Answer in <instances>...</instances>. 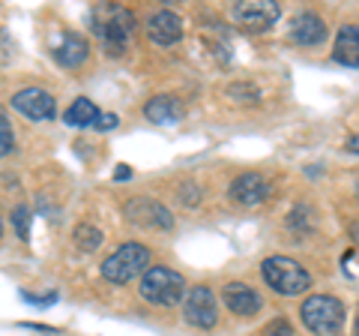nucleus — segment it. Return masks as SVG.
<instances>
[{
    "instance_id": "nucleus-1",
    "label": "nucleus",
    "mask_w": 359,
    "mask_h": 336,
    "mask_svg": "<svg viewBox=\"0 0 359 336\" xmlns=\"http://www.w3.org/2000/svg\"><path fill=\"white\" fill-rule=\"evenodd\" d=\"M93 30L105 42V54L123 58L135 37V15L126 6H99L93 13Z\"/></svg>"
},
{
    "instance_id": "nucleus-2",
    "label": "nucleus",
    "mask_w": 359,
    "mask_h": 336,
    "mask_svg": "<svg viewBox=\"0 0 359 336\" xmlns=\"http://www.w3.org/2000/svg\"><path fill=\"white\" fill-rule=\"evenodd\" d=\"M261 273H264V283L285 297L302 295V291H309V285H311L309 271L299 261L287 259V255H269V259H264Z\"/></svg>"
},
{
    "instance_id": "nucleus-3",
    "label": "nucleus",
    "mask_w": 359,
    "mask_h": 336,
    "mask_svg": "<svg viewBox=\"0 0 359 336\" xmlns=\"http://www.w3.org/2000/svg\"><path fill=\"white\" fill-rule=\"evenodd\" d=\"M147 267H150V250L129 240V243H120L117 250L102 261V276L114 285H126V283H132V279L144 276Z\"/></svg>"
},
{
    "instance_id": "nucleus-4",
    "label": "nucleus",
    "mask_w": 359,
    "mask_h": 336,
    "mask_svg": "<svg viewBox=\"0 0 359 336\" xmlns=\"http://www.w3.org/2000/svg\"><path fill=\"white\" fill-rule=\"evenodd\" d=\"M299 316H302V324H306L314 336H332L341 330L347 309L341 300L332 295H311L306 304H302Z\"/></svg>"
},
{
    "instance_id": "nucleus-5",
    "label": "nucleus",
    "mask_w": 359,
    "mask_h": 336,
    "mask_svg": "<svg viewBox=\"0 0 359 336\" xmlns=\"http://www.w3.org/2000/svg\"><path fill=\"white\" fill-rule=\"evenodd\" d=\"M186 295V279L171 267H147L141 276V297L156 306H177Z\"/></svg>"
},
{
    "instance_id": "nucleus-6",
    "label": "nucleus",
    "mask_w": 359,
    "mask_h": 336,
    "mask_svg": "<svg viewBox=\"0 0 359 336\" xmlns=\"http://www.w3.org/2000/svg\"><path fill=\"white\" fill-rule=\"evenodd\" d=\"M183 318L198 330H212L219 321V306H216V295L207 285H195L186 288L183 295Z\"/></svg>"
},
{
    "instance_id": "nucleus-7",
    "label": "nucleus",
    "mask_w": 359,
    "mask_h": 336,
    "mask_svg": "<svg viewBox=\"0 0 359 336\" xmlns=\"http://www.w3.org/2000/svg\"><path fill=\"white\" fill-rule=\"evenodd\" d=\"M123 214H126V219L132 226H141V228H159V231L174 228L171 210L150 195H138V198L126 201V205H123Z\"/></svg>"
},
{
    "instance_id": "nucleus-8",
    "label": "nucleus",
    "mask_w": 359,
    "mask_h": 336,
    "mask_svg": "<svg viewBox=\"0 0 359 336\" xmlns=\"http://www.w3.org/2000/svg\"><path fill=\"white\" fill-rule=\"evenodd\" d=\"M282 15L276 0H240L233 6V21L243 27V30H252V33H264L269 30Z\"/></svg>"
},
{
    "instance_id": "nucleus-9",
    "label": "nucleus",
    "mask_w": 359,
    "mask_h": 336,
    "mask_svg": "<svg viewBox=\"0 0 359 336\" xmlns=\"http://www.w3.org/2000/svg\"><path fill=\"white\" fill-rule=\"evenodd\" d=\"M13 108L21 111L27 120H51L57 115L54 96L48 91H42V87H25V91H18L13 96Z\"/></svg>"
},
{
    "instance_id": "nucleus-10",
    "label": "nucleus",
    "mask_w": 359,
    "mask_h": 336,
    "mask_svg": "<svg viewBox=\"0 0 359 336\" xmlns=\"http://www.w3.org/2000/svg\"><path fill=\"white\" fill-rule=\"evenodd\" d=\"M228 195H231V201H237V205H243V207H257L273 195V186L266 183L264 174L249 172V174H240L237 181L231 183Z\"/></svg>"
},
{
    "instance_id": "nucleus-11",
    "label": "nucleus",
    "mask_w": 359,
    "mask_h": 336,
    "mask_svg": "<svg viewBox=\"0 0 359 336\" xmlns=\"http://www.w3.org/2000/svg\"><path fill=\"white\" fill-rule=\"evenodd\" d=\"M222 300H224V306H228L233 316H243V318L257 316L261 306H264L261 295H257L252 285H243V283H228V285H224Z\"/></svg>"
},
{
    "instance_id": "nucleus-12",
    "label": "nucleus",
    "mask_w": 359,
    "mask_h": 336,
    "mask_svg": "<svg viewBox=\"0 0 359 336\" xmlns=\"http://www.w3.org/2000/svg\"><path fill=\"white\" fill-rule=\"evenodd\" d=\"M147 37L156 46H174V42L183 39V21H180V15H174L171 9H162V13L150 15Z\"/></svg>"
},
{
    "instance_id": "nucleus-13",
    "label": "nucleus",
    "mask_w": 359,
    "mask_h": 336,
    "mask_svg": "<svg viewBox=\"0 0 359 336\" xmlns=\"http://www.w3.org/2000/svg\"><path fill=\"white\" fill-rule=\"evenodd\" d=\"M327 21H323L318 13H299L294 18V30H290V37L299 46H320L323 39H327Z\"/></svg>"
},
{
    "instance_id": "nucleus-14",
    "label": "nucleus",
    "mask_w": 359,
    "mask_h": 336,
    "mask_svg": "<svg viewBox=\"0 0 359 336\" xmlns=\"http://www.w3.org/2000/svg\"><path fill=\"white\" fill-rule=\"evenodd\" d=\"M87 58H90V46L81 33H63L60 46L54 49V60L66 66V70H78Z\"/></svg>"
},
{
    "instance_id": "nucleus-15",
    "label": "nucleus",
    "mask_w": 359,
    "mask_h": 336,
    "mask_svg": "<svg viewBox=\"0 0 359 336\" xmlns=\"http://www.w3.org/2000/svg\"><path fill=\"white\" fill-rule=\"evenodd\" d=\"M144 117H147L150 123H162V127H168V123H177L180 117H183V105H180L177 96H153L147 105H144Z\"/></svg>"
},
{
    "instance_id": "nucleus-16",
    "label": "nucleus",
    "mask_w": 359,
    "mask_h": 336,
    "mask_svg": "<svg viewBox=\"0 0 359 336\" xmlns=\"http://www.w3.org/2000/svg\"><path fill=\"white\" fill-rule=\"evenodd\" d=\"M332 58H335V63L351 66V70H356V66H359V27L356 25H344L339 30Z\"/></svg>"
},
{
    "instance_id": "nucleus-17",
    "label": "nucleus",
    "mask_w": 359,
    "mask_h": 336,
    "mask_svg": "<svg viewBox=\"0 0 359 336\" xmlns=\"http://www.w3.org/2000/svg\"><path fill=\"white\" fill-rule=\"evenodd\" d=\"M99 117V108L93 99H87V96H78L75 103L63 111V123L66 127H75V129H87V127H93Z\"/></svg>"
},
{
    "instance_id": "nucleus-18",
    "label": "nucleus",
    "mask_w": 359,
    "mask_h": 336,
    "mask_svg": "<svg viewBox=\"0 0 359 336\" xmlns=\"http://www.w3.org/2000/svg\"><path fill=\"white\" fill-rule=\"evenodd\" d=\"M72 240H75L78 250L93 252V250H99V243H102V231L93 228V226H87V222H84V226H78V228H75Z\"/></svg>"
},
{
    "instance_id": "nucleus-19",
    "label": "nucleus",
    "mask_w": 359,
    "mask_h": 336,
    "mask_svg": "<svg viewBox=\"0 0 359 336\" xmlns=\"http://www.w3.org/2000/svg\"><path fill=\"white\" fill-rule=\"evenodd\" d=\"M13 226H15V231H18V238L21 240H30V207L27 205H18L15 210H13Z\"/></svg>"
},
{
    "instance_id": "nucleus-20",
    "label": "nucleus",
    "mask_w": 359,
    "mask_h": 336,
    "mask_svg": "<svg viewBox=\"0 0 359 336\" xmlns=\"http://www.w3.org/2000/svg\"><path fill=\"white\" fill-rule=\"evenodd\" d=\"M15 150V136H13V127L6 120V111L0 108V156L13 153Z\"/></svg>"
},
{
    "instance_id": "nucleus-21",
    "label": "nucleus",
    "mask_w": 359,
    "mask_h": 336,
    "mask_svg": "<svg viewBox=\"0 0 359 336\" xmlns=\"http://www.w3.org/2000/svg\"><path fill=\"white\" fill-rule=\"evenodd\" d=\"M228 96L237 99V103H257V96H261V93H257L252 84H231L228 87Z\"/></svg>"
},
{
    "instance_id": "nucleus-22",
    "label": "nucleus",
    "mask_w": 359,
    "mask_h": 336,
    "mask_svg": "<svg viewBox=\"0 0 359 336\" xmlns=\"http://www.w3.org/2000/svg\"><path fill=\"white\" fill-rule=\"evenodd\" d=\"M264 336H294V328H290L285 318H276V321L264 330Z\"/></svg>"
},
{
    "instance_id": "nucleus-23",
    "label": "nucleus",
    "mask_w": 359,
    "mask_h": 336,
    "mask_svg": "<svg viewBox=\"0 0 359 336\" xmlns=\"http://www.w3.org/2000/svg\"><path fill=\"white\" fill-rule=\"evenodd\" d=\"M21 297H25L27 304H33V306H51V304H57V291H51V295H45V297H33V295H27V291H25Z\"/></svg>"
},
{
    "instance_id": "nucleus-24",
    "label": "nucleus",
    "mask_w": 359,
    "mask_h": 336,
    "mask_svg": "<svg viewBox=\"0 0 359 336\" xmlns=\"http://www.w3.org/2000/svg\"><path fill=\"white\" fill-rule=\"evenodd\" d=\"M93 127H96V129H102V132L114 129V127H117V115H102V111H99V117H96Z\"/></svg>"
},
{
    "instance_id": "nucleus-25",
    "label": "nucleus",
    "mask_w": 359,
    "mask_h": 336,
    "mask_svg": "<svg viewBox=\"0 0 359 336\" xmlns=\"http://www.w3.org/2000/svg\"><path fill=\"white\" fill-rule=\"evenodd\" d=\"M183 193H186V195H183L186 205H198V193H201V189H198L195 183H186V186H183Z\"/></svg>"
},
{
    "instance_id": "nucleus-26",
    "label": "nucleus",
    "mask_w": 359,
    "mask_h": 336,
    "mask_svg": "<svg viewBox=\"0 0 359 336\" xmlns=\"http://www.w3.org/2000/svg\"><path fill=\"white\" fill-rule=\"evenodd\" d=\"M129 177H132V168L126 162H120L117 172H114V181H129Z\"/></svg>"
},
{
    "instance_id": "nucleus-27",
    "label": "nucleus",
    "mask_w": 359,
    "mask_h": 336,
    "mask_svg": "<svg viewBox=\"0 0 359 336\" xmlns=\"http://www.w3.org/2000/svg\"><path fill=\"white\" fill-rule=\"evenodd\" d=\"M0 238H4V219H0Z\"/></svg>"
}]
</instances>
